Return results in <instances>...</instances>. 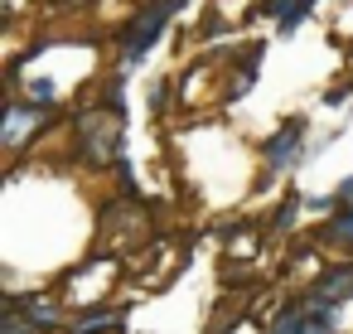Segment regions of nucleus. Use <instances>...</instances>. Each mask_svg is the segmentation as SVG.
<instances>
[{"label":"nucleus","mask_w":353,"mask_h":334,"mask_svg":"<svg viewBox=\"0 0 353 334\" xmlns=\"http://www.w3.org/2000/svg\"><path fill=\"white\" fill-rule=\"evenodd\" d=\"M78 131H83V155H88L92 165L117 160V150H121V112H112V107L88 112V117L78 121Z\"/></svg>","instance_id":"nucleus-1"},{"label":"nucleus","mask_w":353,"mask_h":334,"mask_svg":"<svg viewBox=\"0 0 353 334\" xmlns=\"http://www.w3.org/2000/svg\"><path fill=\"white\" fill-rule=\"evenodd\" d=\"M300 155H305V121L290 117V121L266 141V165H271V170H290Z\"/></svg>","instance_id":"nucleus-3"},{"label":"nucleus","mask_w":353,"mask_h":334,"mask_svg":"<svg viewBox=\"0 0 353 334\" xmlns=\"http://www.w3.org/2000/svg\"><path fill=\"white\" fill-rule=\"evenodd\" d=\"M0 334H39V329H34V324H30L20 310H10L6 320H0Z\"/></svg>","instance_id":"nucleus-12"},{"label":"nucleus","mask_w":353,"mask_h":334,"mask_svg":"<svg viewBox=\"0 0 353 334\" xmlns=\"http://www.w3.org/2000/svg\"><path fill=\"white\" fill-rule=\"evenodd\" d=\"M348 295H353V266H348V262L319 271L314 286H310V305H319V310H334V305H343Z\"/></svg>","instance_id":"nucleus-4"},{"label":"nucleus","mask_w":353,"mask_h":334,"mask_svg":"<svg viewBox=\"0 0 353 334\" xmlns=\"http://www.w3.org/2000/svg\"><path fill=\"white\" fill-rule=\"evenodd\" d=\"M54 97H59V92H54L49 78H34V83H30V102H34V107H49Z\"/></svg>","instance_id":"nucleus-13"},{"label":"nucleus","mask_w":353,"mask_h":334,"mask_svg":"<svg viewBox=\"0 0 353 334\" xmlns=\"http://www.w3.org/2000/svg\"><path fill=\"white\" fill-rule=\"evenodd\" d=\"M334 194H339V204H343V208H353V175H348V179H343Z\"/></svg>","instance_id":"nucleus-15"},{"label":"nucleus","mask_w":353,"mask_h":334,"mask_svg":"<svg viewBox=\"0 0 353 334\" xmlns=\"http://www.w3.org/2000/svg\"><path fill=\"white\" fill-rule=\"evenodd\" d=\"M305 334H334V310L310 305V315H305Z\"/></svg>","instance_id":"nucleus-10"},{"label":"nucleus","mask_w":353,"mask_h":334,"mask_svg":"<svg viewBox=\"0 0 353 334\" xmlns=\"http://www.w3.org/2000/svg\"><path fill=\"white\" fill-rule=\"evenodd\" d=\"M300 6H305V0H266V6H261V15H276V20L285 25V20H290Z\"/></svg>","instance_id":"nucleus-11"},{"label":"nucleus","mask_w":353,"mask_h":334,"mask_svg":"<svg viewBox=\"0 0 353 334\" xmlns=\"http://www.w3.org/2000/svg\"><path fill=\"white\" fill-rule=\"evenodd\" d=\"M305 315H310V305H285V310L271 320L266 334H305Z\"/></svg>","instance_id":"nucleus-8"},{"label":"nucleus","mask_w":353,"mask_h":334,"mask_svg":"<svg viewBox=\"0 0 353 334\" xmlns=\"http://www.w3.org/2000/svg\"><path fill=\"white\" fill-rule=\"evenodd\" d=\"M34 126H39V107L34 102H10L6 107V146H25Z\"/></svg>","instance_id":"nucleus-5"},{"label":"nucleus","mask_w":353,"mask_h":334,"mask_svg":"<svg viewBox=\"0 0 353 334\" xmlns=\"http://www.w3.org/2000/svg\"><path fill=\"white\" fill-rule=\"evenodd\" d=\"M165 6H174V10H179V6H184V0H165Z\"/></svg>","instance_id":"nucleus-17"},{"label":"nucleus","mask_w":353,"mask_h":334,"mask_svg":"<svg viewBox=\"0 0 353 334\" xmlns=\"http://www.w3.org/2000/svg\"><path fill=\"white\" fill-rule=\"evenodd\" d=\"M319 242H329V247L339 242L343 252H353V208H339V213L329 218V228L319 233Z\"/></svg>","instance_id":"nucleus-7"},{"label":"nucleus","mask_w":353,"mask_h":334,"mask_svg":"<svg viewBox=\"0 0 353 334\" xmlns=\"http://www.w3.org/2000/svg\"><path fill=\"white\" fill-rule=\"evenodd\" d=\"M117 320H121L117 310H97V315H88L83 324H73V334H107V329H112Z\"/></svg>","instance_id":"nucleus-9"},{"label":"nucleus","mask_w":353,"mask_h":334,"mask_svg":"<svg viewBox=\"0 0 353 334\" xmlns=\"http://www.w3.org/2000/svg\"><path fill=\"white\" fill-rule=\"evenodd\" d=\"M170 10L174 6H165V0H160V6H150L136 25H126V68H136L141 59H145V49L165 35V25H170Z\"/></svg>","instance_id":"nucleus-2"},{"label":"nucleus","mask_w":353,"mask_h":334,"mask_svg":"<svg viewBox=\"0 0 353 334\" xmlns=\"http://www.w3.org/2000/svg\"><path fill=\"white\" fill-rule=\"evenodd\" d=\"M295 213H300V199H295V194H290V199H285V204H281V213H276V223H271V228H276V233H285V228H290V223H295Z\"/></svg>","instance_id":"nucleus-14"},{"label":"nucleus","mask_w":353,"mask_h":334,"mask_svg":"<svg viewBox=\"0 0 353 334\" xmlns=\"http://www.w3.org/2000/svg\"><path fill=\"white\" fill-rule=\"evenodd\" d=\"M10 305L25 310V320H30L34 329H54V324H59V310H54V300H44V295H15Z\"/></svg>","instance_id":"nucleus-6"},{"label":"nucleus","mask_w":353,"mask_h":334,"mask_svg":"<svg viewBox=\"0 0 353 334\" xmlns=\"http://www.w3.org/2000/svg\"><path fill=\"white\" fill-rule=\"evenodd\" d=\"M165 102H170V88H155L150 92V112H165Z\"/></svg>","instance_id":"nucleus-16"}]
</instances>
